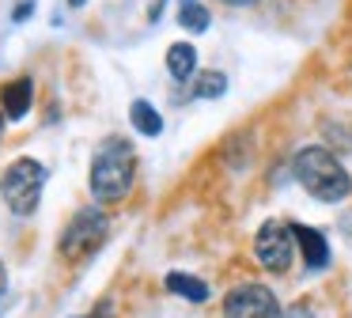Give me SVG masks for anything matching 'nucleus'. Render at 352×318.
Segmentation results:
<instances>
[{
    "instance_id": "f257e3e1",
    "label": "nucleus",
    "mask_w": 352,
    "mask_h": 318,
    "mask_svg": "<svg viewBox=\"0 0 352 318\" xmlns=\"http://www.w3.org/2000/svg\"><path fill=\"white\" fill-rule=\"evenodd\" d=\"M292 178L322 204H341L352 197V174L326 144H303L292 156Z\"/></svg>"
},
{
    "instance_id": "f03ea898",
    "label": "nucleus",
    "mask_w": 352,
    "mask_h": 318,
    "mask_svg": "<svg viewBox=\"0 0 352 318\" xmlns=\"http://www.w3.org/2000/svg\"><path fill=\"white\" fill-rule=\"evenodd\" d=\"M133 182H137V148L125 136L99 140L87 167V189L95 204H122L133 193Z\"/></svg>"
},
{
    "instance_id": "7ed1b4c3",
    "label": "nucleus",
    "mask_w": 352,
    "mask_h": 318,
    "mask_svg": "<svg viewBox=\"0 0 352 318\" xmlns=\"http://www.w3.org/2000/svg\"><path fill=\"white\" fill-rule=\"evenodd\" d=\"M46 178H50L46 163L34 156H19L0 171V197H4L12 216L31 220L38 212L42 193H46Z\"/></svg>"
},
{
    "instance_id": "20e7f679",
    "label": "nucleus",
    "mask_w": 352,
    "mask_h": 318,
    "mask_svg": "<svg viewBox=\"0 0 352 318\" xmlns=\"http://www.w3.org/2000/svg\"><path fill=\"white\" fill-rule=\"evenodd\" d=\"M107 239H110V216L102 212V204H84L65 224L61 239H57V254L76 265V262H87V257L99 254Z\"/></svg>"
},
{
    "instance_id": "39448f33",
    "label": "nucleus",
    "mask_w": 352,
    "mask_h": 318,
    "mask_svg": "<svg viewBox=\"0 0 352 318\" xmlns=\"http://www.w3.org/2000/svg\"><path fill=\"white\" fill-rule=\"evenodd\" d=\"M296 254H299V246H296V227H292V220L269 216L254 231V257L273 277H284L292 269V262H296Z\"/></svg>"
},
{
    "instance_id": "423d86ee",
    "label": "nucleus",
    "mask_w": 352,
    "mask_h": 318,
    "mask_svg": "<svg viewBox=\"0 0 352 318\" xmlns=\"http://www.w3.org/2000/svg\"><path fill=\"white\" fill-rule=\"evenodd\" d=\"M220 318H284V303L276 292L261 280H243V284L228 288L220 303Z\"/></svg>"
},
{
    "instance_id": "0eeeda50",
    "label": "nucleus",
    "mask_w": 352,
    "mask_h": 318,
    "mask_svg": "<svg viewBox=\"0 0 352 318\" xmlns=\"http://www.w3.org/2000/svg\"><path fill=\"white\" fill-rule=\"evenodd\" d=\"M292 227H296V246H299V254H303V269L307 273H326L329 262H333V250H329L326 235L311 224H292Z\"/></svg>"
},
{
    "instance_id": "6e6552de",
    "label": "nucleus",
    "mask_w": 352,
    "mask_h": 318,
    "mask_svg": "<svg viewBox=\"0 0 352 318\" xmlns=\"http://www.w3.org/2000/svg\"><path fill=\"white\" fill-rule=\"evenodd\" d=\"M31 103H34V80L31 76H16L0 87V110L8 121H19L31 114Z\"/></svg>"
},
{
    "instance_id": "1a4fd4ad",
    "label": "nucleus",
    "mask_w": 352,
    "mask_h": 318,
    "mask_svg": "<svg viewBox=\"0 0 352 318\" xmlns=\"http://www.w3.org/2000/svg\"><path fill=\"white\" fill-rule=\"evenodd\" d=\"M167 76L178 87L197 80V45L193 42H170L167 45Z\"/></svg>"
},
{
    "instance_id": "9d476101",
    "label": "nucleus",
    "mask_w": 352,
    "mask_h": 318,
    "mask_svg": "<svg viewBox=\"0 0 352 318\" xmlns=\"http://www.w3.org/2000/svg\"><path fill=\"white\" fill-rule=\"evenodd\" d=\"M163 288H167L170 295H182L186 303H205L208 299V284L201 277H193V273H182V269H170L167 277H163Z\"/></svg>"
},
{
    "instance_id": "9b49d317",
    "label": "nucleus",
    "mask_w": 352,
    "mask_h": 318,
    "mask_svg": "<svg viewBox=\"0 0 352 318\" xmlns=\"http://www.w3.org/2000/svg\"><path fill=\"white\" fill-rule=\"evenodd\" d=\"M129 121L140 136H163V114L148 98H133L129 103Z\"/></svg>"
},
{
    "instance_id": "f8f14e48",
    "label": "nucleus",
    "mask_w": 352,
    "mask_h": 318,
    "mask_svg": "<svg viewBox=\"0 0 352 318\" xmlns=\"http://www.w3.org/2000/svg\"><path fill=\"white\" fill-rule=\"evenodd\" d=\"M178 27L190 34H205L212 27V12L205 8V0H178Z\"/></svg>"
},
{
    "instance_id": "ddd939ff",
    "label": "nucleus",
    "mask_w": 352,
    "mask_h": 318,
    "mask_svg": "<svg viewBox=\"0 0 352 318\" xmlns=\"http://www.w3.org/2000/svg\"><path fill=\"white\" fill-rule=\"evenodd\" d=\"M193 95L205 98V103L223 98L228 95V72H220V68H205V72H197V80H193Z\"/></svg>"
},
{
    "instance_id": "4468645a",
    "label": "nucleus",
    "mask_w": 352,
    "mask_h": 318,
    "mask_svg": "<svg viewBox=\"0 0 352 318\" xmlns=\"http://www.w3.org/2000/svg\"><path fill=\"white\" fill-rule=\"evenodd\" d=\"M284 318H318V310H314L311 299H296L288 310H284Z\"/></svg>"
},
{
    "instance_id": "2eb2a0df",
    "label": "nucleus",
    "mask_w": 352,
    "mask_h": 318,
    "mask_svg": "<svg viewBox=\"0 0 352 318\" xmlns=\"http://www.w3.org/2000/svg\"><path fill=\"white\" fill-rule=\"evenodd\" d=\"M34 15V0H23V4H16V12H12V23H23Z\"/></svg>"
},
{
    "instance_id": "dca6fc26",
    "label": "nucleus",
    "mask_w": 352,
    "mask_h": 318,
    "mask_svg": "<svg viewBox=\"0 0 352 318\" xmlns=\"http://www.w3.org/2000/svg\"><path fill=\"white\" fill-rule=\"evenodd\" d=\"M76 318H114V307H110V299H102L95 310H87V315H76Z\"/></svg>"
},
{
    "instance_id": "f3484780",
    "label": "nucleus",
    "mask_w": 352,
    "mask_h": 318,
    "mask_svg": "<svg viewBox=\"0 0 352 318\" xmlns=\"http://www.w3.org/2000/svg\"><path fill=\"white\" fill-rule=\"evenodd\" d=\"M163 4H167V0H152V8H148V23H160L163 19Z\"/></svg>"
},
{
    "instance_id": "a211bd4d",
    "label": "nucleus",
    "mask_w": 352,
    "mask_h": 318,
    "mask_svg": "<svg viewBox=\"0 0 352 318\" xmlns=\"http://www.w3.org/2000/svg\"><path fill=\"white\" fill-rule=\"evenodd\" d=\"M220 4H228V8H254L258 0H220Z\"/></svg>"
},
{
    "instance_id": "6ab92c4d",
    "label": "nucleus",
    "mask_w": 352,
    "mask_h": 318,
    "mask_svg": "<svg viewBox=\"0 0 352 318\" xmlns=\"http://www.w3.org/2000/svg\"><path fill=\"white\" fill-rule=\"evenodd\" d=\"M4 288H8V269H4V262H0V295H4Z\"/></svg>"
},
{
    "instance_id": "aec40b11",
    "label": "nucleus",
    "mask_w": 352,
    "mask_h": 318,
    "mask_svg": "<svg viewBox=\"0 0 352 318\" xmlns=\"http://www.w3.org/2000/svg\"><path fill=\"white\" fill-rule=\"evenodd\" d=\"M87 4V0H69V8H84Z\"/></svg>"
},
{
    "instance_id": "412c9836",
    "label": "nucleus",
    "mask_w": 352,
    "mask_h": 318,
    "mask_svg": "<svg viewBox=\"0 0 352 318\" xmlns=\"http://www.w3.org/2000/svg\"><path fill=\"white\" fill-rule=\"evenodd\" d=\"M0 133H4V110H0Z\"/></svg>"
}]
</instances>
